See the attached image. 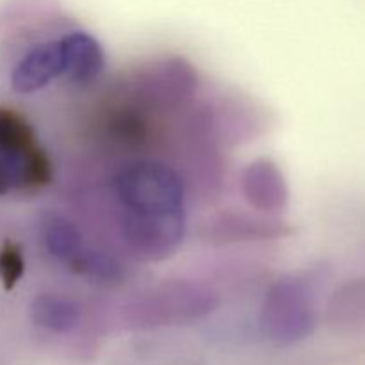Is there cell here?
<instances>
[{
  "instance_id": "cell-1",
  "label": "cell",
  "mask_w": 365,
  "mask_h": 365,
  "mask_svg": "<svg viewBox=\"0 0 365 365\" xmlns=\"http://www.w3.org/2000/svg\"><path fill=\"white\" fill-rule=\"evenodd\" d=\"M125 248L143 260L164 259L184 237L185 196L178 175L157 160L125 164L110 184Z\"/></svg>"
},
{
  "instance_id": "cell-2",
  "label": "cell",
  "mask_w": 365,
  "mask_h": 365,
  "mask_svg": "<svg viewBox=\"0 0 365 365\" xmlns=\"http://www.w3.org/2000/svg\"><path fill=\"white\" fill-rule=\"evenodd\" d=\"M53 164L34 125L0 103V198L34 196L52 184Z\"/></svg>"
},
{
  "instance_id": "cell-3",
  "label": "cell",
  "mask_w": 365,
  "mask_h": 365,
  "mask_svg": "<svg viewBox=\"0 0 365 365\" xmlns=\"http://www.w3.org/2000/svg\"><path fill=\"white\" fill-rule=\"evenodd\" d=\"M262 331L277 344L303 341L314 328L310 292L302 280H284L267 294L260 317Z\"/></svg>"
},
{
  "instance_id": "cell-4",
  "label": "cell",
  "mask_w": 365,
  "mask_h": 365,
  "mask_svg": "<svg viewBox=\"0 0 365 365\" xmlns=\"http://www.w3.org/2000/svg\"><path fill=\"white\" fill-rule=\"evenodd\" d=\"M70 78V32L46 38L21 53L9 73V84L18 95H32L53 81Z\"/></svg>"
},
{
  "instance_id": "cell-5",
  "label": "cell",
  "mask_w": 365,
  "mask_h": 365,
  "mask_svg": "<svg viewBox=\"0 0 365 365\" xmlns=\"http://www.w3.org/2000/svg\"><path fill=\"white\" fill-rule=\"evenodd\" d=\"M212 296L192 285H175L160 294L145 298L134 309V319L141 324H166L177 321L195 319L209 312L212 307Z\"/></svg>"
},
{
  "instance_id": "cell-6",
  "label": "cell",
  "mask_w": 365,
  "mask_h": 365,
  "mask_svg": "<svg viewBox=\"0 0 365 365\" xmlns=\"http://www.w3.org/2000/svg\"><path fill=\"white\" fill-rule=\"evenodd\" d=\"M242 185H245V195L257 209L280 210L285 205L287 189H285L284 178L278 168L267 160L253 163L245 171Z\"/></svg>"
},
{
  "instance_id": "cell-7",
  "label": "cell",
  "mask_w": 365,
  "mask_h": 365,
  "mask_svg": "<svg viewBox=\"0 0 365 365\" xmlns=\"http://www.w3.org/2000/svg\"><path fill=\"white\" fill-rule=\"evenodd\" d=\"M32 321L52 334L71 331L81 321V309L70 298L59 294H41L32 303Z\"/></svg>"
},
{
  "instance_id": "cell-8",
  "label": "cell",
  "mask_w": 365,
  "mask_h": 365,
  "mask_svg": "<svg viewBox=\"0 0 365 365\" xmlns=\"http://www.w3.org/2000/svg\"><path fill=\"white\" fill-rule=\"evenodd\" d=\"M21 274V257L14 246H4L0 252V280L6 285H13Z\"/></svg>"
}]
</instances>
